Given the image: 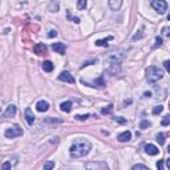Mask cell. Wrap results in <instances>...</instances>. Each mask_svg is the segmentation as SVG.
<instances>
[{
  "instance_id": "obj_1",
  "label": "cell",
  "mask_w": 170,
  "mask_h": 170,
  "mask_svg": "<svg viewBox=\"0 0 170 170\" xmlns=\"http://www.w3.org/2000/svg\"><path fill=\"white\" fill-rule=\"evenodd\" d=\"M90 149H92V144L88 140L78 138L72 144V146L69 149V153L73 158H81V157L88 156Z\"/></svg>"
},
{
  "instance_id": "obj_2",
  "label": "cell",
  "mask_w": 170,
  "mask_h": 170,
  "mask_svg": "<svg viewBox=\"0 0 170 170\" xmlns=\"http://www.w3.org/2000/svg\"><path fill=\"white\" fill-rule=\"evenodd\" d=\"M162 77H164L162 69H159V68H157V66H154V65L146 68V80L149 81V83H152V84L157 83V81H159Z\"/></svg>"
},
{
  "instance_id": "obj_3",
  "label": "cell",
  "mask_w": 170,
  "mask_h": 170,
  "mask_svg": "<svg viewBox=\"0 0 170 170\" xmlns=\"http://www.w3.org/2000/svg\"><path fill=\"white\" fill-rule=\"evenodd\" d=\"M4 135H6L7 138H16V137L23 135V129H21L19 125H13V126L8 128V129L4 132Z\"/></svg>"
},
{
  "instance_id": "obj_4",
  "label": "cell",
  "mask_w": 170,
  "mask_h": 170,
  "mask_svg": "<svg viewBox=\"0 0 170 170\" xmlns=\"http://www.w3.org/2000/svg\"><path fill=\"white\" fill-rule=\"evenodd\" d=\"M150 4L158 13H165L167 11V3L165 0H150Z\"/></svg>"
},
{
  "instance_id": "obj_5",
  "label": "cell",
  "mask_w": 170,
  "mask_h": 170,
  "mask_svg": "<svg viewBox=\"0 0 170 170\" xmlns=\"http://www.w3.org/2000/svg\"><path fill=\"white\" fill-rule=\"evenodd\" d=\"M125 57L124 51H120V52H112L109 56L107 57V61H109L110 64H120Z\"/></svg>"
},
{
  "instance_id": "obj_6",
  "label": "cell",
  "mask_w": 170,
  "mask_h": 170,
  "mask_svg": "<svg viewBox=\"0 0 170 170\" xmlns=\"http://www.w3.org/2000/svg\"><path fill=\"white\" fill-rule=\"evenodd\" d=\"M59 80L64 81V83H69V84H75V81H76L75 77H73L69 72H66V71H64V72H61L60 75H59Z\"/></svg>"
},
{
  "instance_id": "obj_7",
  "label": "cell",
  "mask_w": 170,
  "mask_h": 170,
  "mask_svg": "<svg viewBox=\"0 0 170 170\" xmlns=\"http://www.w3.org/2000/svg\"><path fill=\"white\" fill-rule=\"evenodd\" d=\"M87 169H101V170H105L108 169V165L107 162H88L85 165Z\"/></svg>"
},
{
  "instance_id": "obj_8",
  "label": "cell",
  "mask_w": 170,
  "mask_h": 170,
  "mask_svg": "<svg viewBox=\"0 0 170 170\" xmlns=\"http://www.w3.org/2000/svg\"><path fill=\"white\" fill-rule=\"evenodd\" d=\"M145 153L149 154V156H157L159 153V149H157V146H154L152 144H147L145 145Z\"/></svg>"
},
{
  "instance_id": "obj_9",
  "label": "cell",
  "mask_w": 170,
  "mask_h": 170,
  "mask_svg": "<svg viewBox=\"0 0 170 170\" xmlns=\"http://www.w3.org/2000/svg\"><path fill=\"white\" fill-rule=\"evenodd\" d=\"M52 49L56 53H60V55H64V53H65V45H64V43H53Z\"/></svg>"
},
{
  "instance_id": "obj_10",
  "label": "cell",
  "mask_w": 170,
  "mask_h": 170,
  "mask_svg": "<svg viewBox=\"0 0 170 170\" xmlns=\"http://www.w3.org/2000/svg\"><path fill=\"white\" fill-rule=\"evenodd\" d=\"M118 141L120 142H128L130 141V138H132V133L129 132V130H125V132H122L121 134H118Z\"/></svg>"
},
{
  "instance_id": "obj_11",
  "label": "cell",
  "mask_w": 170,
  "mask_h": 170,
  "mask_svg": "<svg viewBox=\"0 0 170 170\" xmlns=\"http://www.w3.org/2000/svg\"><path fill=\"white\" fill-rule=\"evenodd\" d=\"M122 6V0H109V7L112 11H118Z\"/></svg>"
},
{
  "instance_id": "obj_12",
  "label": "cell",
  "mask_w": 170,
  "mask_h": 170,
  "mask_svg": "<svg viewBox=\"0 0 170 170\" xmlns=\"http://www.w3.org/2000/svg\"><path fill=\"white\" fill-rule=\"evenodd\" d=\"M25 120H27V122H28V125H32L35 122V116L32 113L31 108H27L25 109Z\"/></svg>"
},
{
  "instance_id": "obj_13",
  "label": "cell",
  "mask_w": 170,
  "mask_h": 170,
  "mask_svg": "<svg viewBox=\"0 0 170 170\" xmlns=\"http://www.w3.org/2000/svg\"><path fill=\"white\" fill-rule=\"evenodd\" d=\"M36 109H37L39 112H47V110L49 109V104L47 102V101L41 100V101H39L37 104H36Z\"/></svg>"
},
{
  "instance_id": "obj_14",
  "label": "cell",
  "mask_w": 170,
  "mask_h": 170,
  "mask_svg": "<svg viewBox=\"0 0 170 170\" xmlns=\"http://www.w3.org/2000/svg\"><path fill=\"white\" fill-rule=\"evenodd\" d=\"M15 114H16V107H15V105H8L7 110L4 112V117L9 118V117H13Z\"/></svg>"
},
{
  "instance_id": "obj_15",
  "label": "cell",
  "mask_w": 170,
  "mask_h": 170,
  "mask_svg": "<svg viewBox=\"0 0 170 170\" xmlns=\"http://www.w3.org/2000/svg\"><path fill=\"white\" fill-rule=\"evenodd\" d=\"M33 51H35L36 55H44V53H47V47L44 45V44H36V47L33 48Z\"/></svg>"
},
{
  "instance_id": "obj_16",
  "label": "cell",
  "mask_w": 170,
  "mask_h": 170,
  "mask_svg": "<svg viewBox=\"0 0 170 170\" xmlns=\"http://www.w3.org/2000/svg\"><path fill=\"white\" fill-rule=\"evenodd\" d=\"M55 69V65H53V63L52 61H49V60H47V61H44L43 63V71H45V72H52V71Z\"/></svg>"
},
{
  "instance_id": "obj_17",
  "label": "cell",
  "mask_w": 170,
  "mask_h": 170,
  "mask_svg": "<svg viewBox=\"0 0 170 170\" xmlns=\"http://www.w3.org/2000/svg\"><path fill=\"white\" fill-rule=\"evenodd\" d=\"M60 109L65 113H69L71 110H72V102H71V101H65V102H63V104L60 105Z\"/></svg>"
},
{
  "instance_id": "obj_18",
  "label": "cell",
  "mask_w": 170,
  "mask_h": 170,
  "mask_svg": "<svg viewBox=\"0 0 170 170\" xmlns=\"http://www.w3.org/2000/svg\"><path fill=\"white\" fill-rule=\"evenodd\" d=\"M113 40V36H109L107 39H102V40H97L96 41V45L97 47H108V41Z\"/></svg>"
},
{
  "instance_id": "obj_19",
  "label": "cell",
  "mask_w": 170,
  "mask_h": 170,
  "mask_svg": "<svg viewBox=\"0 0 170 170\" xmlns=\"http://www.w3.org/2000/svg\"><path fill=\"white\" fill-rule=\"evenodd\" d=\"M16 164H18V161H13V162L7 161V162H4V164L1 165V169H4V170H7V169H12V167H13Z\"/></svg>"
},
{
  "instance_id": "obj_20",
  "label": "cell",
  "mask_w": 170,
  "mask_h": 170,
  "mask_svg": "<svg viewBox=\"0 0 170 170\" xmlns=\"http://www.w3.org/2000/svg\"><path fill=\"white\" fill-rule=\"evenodd\" d=\"M156 140L159 145H164L165 144V134L164 133H158V134L156 135Z\"/></svg>"
},
{
  "instance_id": "obj_21",
  "label": "cell",
  "mask_w": 170,
  "mask_h": 170,
  "mask_svg": "<svg viewBox=\"0 0 170 170\" xmlns=\"http://www.w3.org/2000/svg\"><path fill=\"white\" fill-rule=\"evenodd\" d=\"M48 9L51 12H57L59 11V3H57V1H55V3H51L48 6Z\"/></svg>"
},
{
  "instance_id": "obj_22",
  "label": "cell",
  "mask_w": 170,
  "mask_h": 170,
  "mask_svg": "<svg viewBox=\"0 0 170 170\" xmlns=\"http://www.w3.org/2000/svg\"><path fill=\"white\" fill-rule=\"evenodd\" d=\"M95 84L97 85V87H100V88H104L105 87V81H104V77L101 76V77H98L97 80H95Z\"/></svg>"
},
{
  "instance_id": "obj_23",
  "label": "cell",
  "mask_w": 170,
  "mask_h": 170,
  "mask_svg": "<svg viewBox=\"0 0 170 170\" xmlns=\"http://www.w3.org/2000/svg\"><path fill=\"white\" fill-rule=\"evenodd\" d=\"M112 110H113V105L110 104V105H108L107 108H102V109H101V113H102V114H109V113H112Z\"/></svg>"
},
{
  "instance_id": "obj_24",
  "label": "cell",
  "mask_w": 170,
  "mask_h": 170,
  "mask_svg": "<svg viewBox=\"0 0 170 170\" xmlns=\"http://www.w3.org/2000/svg\"><path fill=\"white\" fill-rule=\"evenodd\" d=\"M77 8L78 9H85V8H87V0H77Z\"/></svg>"
},
{
  "instance_id": "obj_25",
  "label": "cell",
  "mask_w": 170,
  "mask_h": 170,
  "mask_svg": "<svg viewBox=\"0 0 170 170\" xmlns=\"http://www.w3.org/2000/svg\"><path fill=\"white\" fill-rule=\"evenodd\" d=\"M89 117H90V114H77L75 118L78 120V121H85V120H88Z\"/></svg>"
},
{
  "instance_id": "obj_26",
  "label": "cell",
  "mask_w": 170,
  "mask_h": 170,
  "mask_svg": "<svg viewBox=\"0 0 170 170\" xmlns=\"http://www.w3.org/2000/svg\"><path fill=\"white\" fill-rule=\"evenodd\" d=\"M53 167H55V162L53 161H48L44 164V169L45 170H51V169H53Z\"/></svg>"
},
{
  "instance_id": "obj_27",
  "label": "cell",
  "mask_w": 170,
  "mask_h": 170,
  "mask_svg": "<svg viewBox=\"0 0 170 170\" xmlns=\"http://www.w3.org/2000/svg\"><path fill=\"white\" fill-rule=\"evenodd\" d=\"M162 110H164V107H161V105H157V107L153 108L152 112H153V114H159Z\"/></svg>"
},
{
  "instance_id": "obj_28",
  "label": "cell",
  "mask_w": 170,
  "mask_h": 170,
  "mask_svg": "<svg viewBox=\"0 0 170 170\" xmlns=\"http://www.w3.org/2000/svg\"><path fill=\"white\" fill-rule=\"evenodd\" d=\"M138 169H142V170H149V167H147L146 165H141V164L134 165V166H133V170H138Z\"/></svg>"
},
{
  "instance_id": "obj_29",
  "label": "cell",
  "mask_w": 170,
  "mask_h": 170,
  "mask_svg": "<svg viewBox=\"0 0 170 170\" xmlns=\"http://www.w3.org/2000/svg\"><path fill=\"white\" fill-rule=\"evenodd\" d=\"M149 126H150V122L146 121V120H142V121H141V125H140V128H141V129H147Z\"/></svg>"
},
{
  "instance_id": "obj_30",
  "label": "cell",
  "mask_w": 170,
  "mask_h": 170,
  "mask_svg": "<svg viewBox=\"0 0 170 170\" xmlns=\"http://www.w3.org/2000/svg\"><path fill=\"white\" fill-rule=\"evenodd\" d=\"M169 124H170V116H165L164 120H162V125H164V126H167Z\"/></svg>"
},
{
  "instance_id": "obj_31",
  "label": "cell",
  "mask_w": 170,
  "mask_h": 170,
  "mask_svg": "<svg viewBox=\"0 0 170 170\" xmlns=\"http://www.w3.org/2000/svg\"><path fill=\"white\" fill-rule=\"evenodd\" d=\"M170 28L169 27H165L164 29H162V36H165V37H167V36H169V33H170Z\"/></svg>"
},
{
  "instance_id": "obj_32",
  "label": "cell",
  "mask_w": 170,
  "mask_h": 170,
  "mask_svg": "<svg viewBox=\"0 0 170 170\" xmlns=\"http://www.w3.org/2000/svg\"><path fill=\"white\" fill-rule=\"evenodd\" d=\"M57 36V31H55V29H51L48 33V37H56Z\"/></svg>"
},
{
  "instance_id": "obj_33",
  "label": "cell",
  "mask_w": 170,
  "mask_h": 170,
  "mask_svg": "<svg viewBox=\"0 0 170 170\" xmlns=\"http://www.w3.org/2000/svg\"><path fill=\"white\" fill-rule=\"evenodd\" d=\"M142 36H144V33H142V31H140V33H135L134 36H133V40H138V39H141Z\"/></svg>"
},
{
  "instance_id": "obj_34",
  "label": "cell",
  "mask_w": 170,
  "mask_h": 170,
  "mask_svg": "<svg viewBox=\"0 0 170 170\" xmlns=\"http://www.w3.org/2000/svg\"><path fill=\"white\" fill-rule=\"evenodd\" d=\"M164 66H165V69H166V72H170V61L169 60L164 61Z\"/></svg>"
},
{
  "instance_id": "obj_35",
  "label": "cell",
  "mask_w": 170,
  "mask_h": 170,
  "mask_svg": "<svg viewBox=\"0 0 170 170\" xmlns=\"http://www.w3.org/2000/svg\"><path fill=\"white\" fill-rule=\"evenodd\" d=\"M68 18H69L71 20H72L73 23H76V24H78V23H80V19H78V18H72V16H71V13H69V12H68Z\"/></svg>"
},
{
  "instance_id": "obj_36",
  "label": "cell",
  "mask_w": 170,
  "mask_h": 170,
  "mask_svg": "<svg viewBox=\"0 0 170 170\" xmlns=\"http://www.w3.org/2000/svg\"><path fill=\"white\" fill-rule=\"evenodd\" d=\"M93 63H96V60H89V61H85V63L81 65V68H85V66H88V65H92Z\"/></svg>"
},
{
  "instance_id": "obj_37",
  "label": "cell",
  "mask_w": 170,
  "mask_h": 170,
  "mask_svg": "<svg viewBox=\"0 0 170 170\" xmlns=\"http://www.w3.org/2000/svg\"><path fill=\"white\" fill-rule=\"evenodd\" d=\"M158 45H162V37L157 36V37H156V45H154V47H158Z\"/></svg>"
},
{
  "instance_id": "obj_38",
  "label": "cell",
  "mask_w": 170,
  "mask_h": 170,
  "mask_svg": "<svg viewBox=\"0 0 170 170\" xmlns=\"http://www.w3.org/2000/svg\"><path fill=\"white\" fill-rule=\"evenodd\" d=\"M157 167H158L159 170L164 169V159H159V161L157 162Z\"/></svg>"
},
{
  "instance_id": "obj_39",
  "label": "cell",
  "mask_w": 170,
  "mask_h": 170,
  "mask_svg": "<svg viewBox=\"0 0 170 170\" xmlns=\"http://www.w3.org/2000/svg\"><path fill=\"white\" fill-rule=\"evenodd\" d=\"M47 122H60V120H52V118H47Z\"/></svg>"
},
{
  "instance_id": "obj_40",
  "label": "cell",
  "mask_w": 170,
  "mask_h": 170,
  "mask_svg": "<svg viewBox=\"0 0 170 170\" xmlns=\"http://www.w3.org/2000/svg\"><path fill=\"white\" fill-rule=\"evenodd\" d=\"M144 97H145V98L152 97V93H150V92H145V93H144Z\"/></svg>"
},
{
  "instance_id": "obj_41",
  "label": "cell",
  "mask_w": 170,
  "mask_h": 170,
  "mask_svg": "<svg viewBox=\"0 0 170 170\" xmlns=\"http://www.w3.org/2000/svg\"><path fill=\"white\" fill-rule=\"evenodd\" d=\"M116 121H118V122H125V120H124V118H116Z\"/></svg>"
},
{
  "instance_id": "obj_42",
  "label": "cell",
  "mask_w": 170,
  "mask_h": 170,
  "mask_svg": "<svg viewBox=\"0 0 170 170\" xmlns=\"http://www.w3.org/2000/svg\"><path fill=\"white\" fill-rule=\"evenodd\" d=\"M166 166H167V169H170V159L166 161Z\"/></svg>"
},
{
  "instance_id": "obj_43",
  "label": "cell",
  "mask_w": 170,
  "mask_h": 170,
  "mask_svg": "<svg viewBox=\"0 0 170 170\" xmlns=\"http://www.w3.org/2000/svg\"><path fill=\"white\" fill-rule=\"evenodd\" d=\"M0 112H1V108H0Z\"/></svg>"
}]
</instances>
